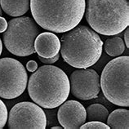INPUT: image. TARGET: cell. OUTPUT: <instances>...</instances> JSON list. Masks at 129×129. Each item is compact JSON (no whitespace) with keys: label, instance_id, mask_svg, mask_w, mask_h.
<instances>
[{"label":"cell","instance_id":"obj_1","mask_svg":"<svg viewBox=\"0 0 129 129\" xmlns=\"http://www.w3.org/2000/svg\"><path fill=\"white\" fill-rule=\"evenodd\" d=\"M85 8V0H30L29 6L35 22L54 33H66L76 27Z\"/></svg>","mask_w":129,"mask_h":129},{"label":"cell","instance_id":"obj_2","mask_svg":"<svg viewBox=\"0 0 129 129\" xmlns=\"http://www.w3.org/2000/svg\"><path fill=\"white\" fill-rule=\"evenodd\" d=\"M70 79L60 68L50 64L37 69L28 81V92L35 104L45 109L60 106L70 95Z\"/></svg>","mask_w":129,"mask_h":129},{"label":"cell","instance_id":"obj_3","mask_svg":"<svg viewBox=\"0 0 129 129\" xmlns=\"http://www.w3.org/2000/svg\"><path fill=\"white\" fill-rule=\"evenodd\" d=\"M103 42L99 35L85 25H79L66 32L60 39V54L70 66L85 69L101 58Z\"/></svg>","mask_w":129,"mask_h":129},{"label":"cell","instance_id":"obj_4","mask_svg":"<svg viewBox=\"0 0 129 129\" xmlns=\"http://www.w3.org/2000/svg\"><path fill=\"white\" fill-rule=\"evenodd\" d=\"M85 10L87 23L97 34L116 35L129 25L128 0H87Z\"/></svg>","mask_w":129,"mask_h":129},{"label":"cell","instance_id":"obj_5","mask_svg":"<svg viewBox=\"0 0 129 129\" xmlns=\"http://www.w3.org/2000/svg\"><path fill=\"white\" fill-rule=\"evenodd\" d=\"M101 88L106 99L115 106H129V56L110 60L101 73Z\"/></svg>","mask_w":129,"mask_h":129},{"label":"cell","instance_id":"obj_6","mask_svg":"<svg viewBox=\"0 0 129 129\" xmlns=\"http://www.w3.org/2000/svg\"><path fill=\"white\" fill-rule=\"evenodd\" d=\"M39 34L35 21L29 16L11 20L3 32V43L10 52L17 56H27L35 52V40Z\"/></svg>","mask_w":129,"mask_h":129},{"label":"cell","instance_id":"obj_7","mask_svg":"<svg viewBox=\"0 0 129 129\" xmlns=\"http://www.w3.org/2000/svg\"><path fill=\"white\" fill-rule=\"evenodd\" d=\"M28 74L23 64L14 58L0 59V97L15 99L25 91Z\"/></svg>","mask_w":129,"mask_h":129},{"label":"cell","instance_id":"obj_8","mask_svg":"<svg viewBox=\"0 0 129 129\" xmlns=\"http://www.w3.org/2000/svg\"><path fill=\"white\" fill-rule=\"evenodd\" d=\"M10 129H45L47 117L39 105L23 101L15 105L8 114Z\"/></svg>","mask_w":129,"mask_h":129},{"label":"cell","instance_id":"obj_9","mask_svg":"<svg viewBox=\"0 0 129 129\" xmlns=\"http://www.w3.org/2000/svg\"><path fill=\"white\" fill-rule=\"evenodd\" d=\"M69 79L71 93L78 99H95L100 92V77L94 70L85 68L74 70Z\"/></svg>","mask_w":129,"mask_h":129},{"label":"cell","instance_id":"obj_10","mask_svg":"<svg viewBox=\"0 0 129 129\" xmlns=\"http://www.w3.org/2000/svg\"><path fill=\"white\" fill-rule=\"evenodd\" d=\"M59 123L64 129H78L87 120L86 109L77 101H64L57 113Z\"/></svg>","mask_w":129,"mask_h":129},{"label":"cell","instance_id":"obj_11","mask_svg":"<svg viewBox=\"0 0 129 129\" xmlns=\"http://www.w3.org/2000/svg\"><path fill=\"white\" fill-rule=\"evenodd\" d=\"M60 49V41L53 33L43 32L38 35L35 40V50L39 56L50 58L58 54Z\"/></svg>","mask_w":129,"mask_h":129},{"label":"cell","instance_id":"obj_12","mask_svg":"<svg viewBox=\"0 0 129 129\" xmlns=\"http://www.w3.org/2000/svg\"><path fill=\"white\" fill-rule=\"evenodd\" d=\"M0 4L6 14L18 17L28 12L30 0H0Z\"/></svg>","mask_w":129,"mask_h":129},{"label":"cell","instance_id":"obj_13","mask_svg":"<svg viewBox=\"0 0 129 129\" xmlns=\"http://www.w3.org/2000/svg\"><path fill=\"white\" fill-rule=\"evenodd\" d=\"M107 125L113 129L129 128V111L125 109L114 110L107 118Z\"/></svg>","mask_w":129,"mask_h":129},{"label":"cell","instance_id":"obj_14","mask_svg":"<svg viewBox=\"0 0 129 129\" xmlns=\"http://www.w3.org/2000/svg\"><path fill=\"white\" fill-rule=\"evenodd\" d=\"M125 50L124 41L120 37L114 36L105 42V51L109 56L116 57L123 53Z\"/></svg>","mask_w":129,"mask_h":129},{"label":"cell","instance_id":"obj_15","mask_svg":"<svg viewBox=\"0 0 129 129\" xmlns=\"http://www.w3.org/2000/svg\"><path fill=\"white\" fill-rule=\"evenodd\" d=\"M87 119L88 121L106 122L109 116V111L104 106L101 104H92L86 110Z\"/></svg>","mask_w":129,"mask_h":129},{"label":"cell","instance_id":"obj_16","mask_svg":"<svg viewBox=\"0 0 129 129\" xmlns=\"http://www.w3.org/2000/svg\"><path fill=\"white\" fill-rule=\"evenodd\" d=\"M81 129H109L110 127L103 122L100 121H89L88 123H84L80 127Z\"/></svg>","mask_w":129,"mask_h":129},{"label":"cell","instance_id":"obj_17","mask_svg":"<svg viewBox=\"0 0 129 129\" xmlns=\"http://www.w3.org/2000/svg\"><path fill=\"white\" fill-rule=\"evenodd\" d=\"M8 109H7L5 104L3 103V101L0 99V129L3 128L6 125L8 118Z\"/></svg>","mask_w":129,"mask_h":129},{"label":"cell","instance_id":"obj_18","mask_svg":"<svg viewBox=\"0 0 129 129\" xmlns=\"http://www.w3.org/2000/svg\"><path fill=\"white\" fill-rule=\"evenodd\" d=\"M59 57H60V55L58 53V54H56V56H54L53 57H50V58H44V57H41V56H39V58L41 62L46 64H51L56 62L57 60H59Z\"/></svg>","mask_w":129,"mask_h":129},{"label":"cell","instance_id":"obj_19","mask_svg":"<svg viewBox=\"0 0 129 129\" xmlns=\"http://www.w3.org/2000/svg\"><path fill=\"white\" fill-rule=\"evenodd\" d=\"M26 68H27V70H28V71L33 73L38 69V64H37V62L35 61V60H29V61H28L26 64Z\"/></svg>","mask_w":129,"mask_h":129},{"label":"cell","instance_id":"obj_20","mask_svg":"<svg viewBox=\"0 0 129 129\" xmlns=\"http://www.w3.org/2000/svg\"><path fill=\"white\" fill-rule=\"evenodd\" d=\"M8 28V21L4 17L0 16V33H3Z\"/></svg>","mask_w":129,"mask_h":129},{"label":"cell","instance_id":"obj_21","mask_svg":"<svg viewBox=\"0 0 129 129\" xmlns=\"http://www.w3.org/2000/svg\"><path fill=\"white\" fill-rule=\"evenodd\" d=\"M124 40H125V45L126 47H129V29L128 27L126 28V31H125V34H124Z\"/></svg>","mask_w":129,"mask_h":129},{"label":"cell","instance_id":"obj_22","mask_svg":"<svg viewBox=\"0 0 129 129\" xmlns=\"http://www.w3.org/2000/svg\"><path fill=\"white\" fill-rule=\"evenodd\" d=\"M2 52H3V43H2V40H1V39H0V56H1Z\"/></svg>","mask_w":129,"mask_h":129},{"label":"cell","instance_id":"obj_23","mask_svg":"<svg viewBox=\"0 0 129 129\" xmlns=\"http://www.w3.org/2000/svg\"><path fill=\"white\" fill-rule=\"evenodd\" d=\"M62 127H52V129H60Z\"/></svg>","mask_w":129,"mask_h":129},{"label":"cell","instance_id":"obj_24","mask_svg":"<svg viewBox=\"0 0 129 129\" xmlns=\"http://www.w3.org/2000/svg\"><path fill=\"white\" fill-rule=\"evenodd\" d=\"M2 12H3V10L1 8V6H0V15H2Z\"/></svg>","mask_w":129,"mask_h":129}]
</instances>
